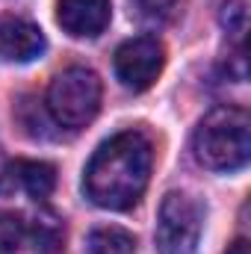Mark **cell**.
<instances>
[{"instance_id":"6","label":"cell","mask_w":251,"mask_h":254,"mask_svg":"<svg viewBox=\"0 0 251 254\" xmlns=\"http://www.w3.org/2000/svg\"><path fill=\"white\" fill-rule=\"evenodd\" d=\"M113 15L110 0H57V24L74 39H95Z\"/></svg>"},{"instance_id":"2","label":"cell","mask_w":251,"mask_h":254,"mask_svg":"<svg viewBox=\"0 0 251 254\" xmlns=\"http://www.w3.org/2000/svg\"><path fill=\"white\" fill-rule=\"evenodd\" d=\"M195 157L210 172H240L251 157V116L243 107L210 110L192 136Z\"/></svg>"},{"instance_id":"10","label":"cell","mask_w":251,"mask_h":254,"mask_svg":"<svg viewBox=\"0 0 251 254\" xmlns=\"http://www.w3.org/2000/svg\"><path fill=\"white\" fill-rule=\"evenodd\" d=\"M24 243V219L18 213L0 210V254H15Z\"/></svg>"},{"instance_id":"7","label":"cell","mask_w":251,"mask_h":254,"mask_svg":"<svg viewBox=\"0 0 251 254\" xmlns=\"http://www.w3.org/2000/svg\"><path fill=\"white\" fill-rule=\"evenodd\" d=\"M48 48L45 33L27 18H0V54L9 63H33Z\"/></svg>"},{"instance_id":"8","label":"cell","mask_w":251,"mask_h":254,"mask_svg":"<svg viewBox=\"0 0 251 254\" xmlns=\"http://www.w3.org/2000/svg\"><path fill=\"white\" fill-rule=\"evenodd\" d=\"M12 172H15V181L24 187V192L36 201L51 198V192L57 187V169L45 160H15Z\"/></svg>"},{"instance_id":"11","label":"cell","mask_w":251,"mask_h":254,"mask_svg":"<svg viewBox=\"0 0 251 254\" xmlns=\"http://www.w3.org/2000/svg\"><path fill=\"white\" fill-rule=\"evenodd\" d=\"M133 6H136V12H139L145 21H151V24H166V21H172V18L178 15L181 0H133Z\"/></svg>"},{"instance_id":"3","label":"cell","mask_w":251,"mask_h":254,"mask_svg":"<svg viewBox=\"0 0 251 254\" xmlns=\"http://www.w3.org/2000/svg\"><path fill=\"white\" fill-rule=\"evenodd\" d=\"M101 77L92 68L83 65H71L60 71L51 86H48V113L60 127L68 130H80L86 127L101 110Z\"/></svg>"},{"instance_id":"12","label":"cell","mask_w":251,"mask_h":254,"mask_svg":"<svg viewBox=\"0 0 251 254\" xmlns=\"http://www.w3.org/2000/svg\"><path fill=\"white\" fill-rule=\"evenodd\" d=\"M222 27L228 30V36H234L243 45V36H246V3L243 0L222 3Z\"/></svg>"},{"instance_id":"13","label":"cell","mask_w":251,"mask_h":254,"mask_svg":"<svg viewBox=\"0 0 251 254\" xmlns=\"http://www.w3.org/2000/svg\"><path fill=\"white\" fill-rule=\"evenodd\" d=\"M12 187H15V172H12V163L0 151V192H9Z\"/></svg>"},{"instance_id":"9","label":"cell","mask_w":251,"mask_h":254,"mask_svg":"<svg viewBox=\"0 0 251 254\" xmlns=\"http://www.w3.org/2000/svg\"><path fill=\"white\" fill-rule=\"evenodd\" d=\"M89 254H133L136 237L127 234L125 228H95L86 240Z\"/></svg>"},{"instance_id":"5","label":"cell","mask_w":251,"mask_h":254,"mask_svg":"<svg viewBox=\"0 0 251 254\" xmlns=\"http://www.w3.org/2000/svg\"><path fill=\"white\" fill-rule=\"evenodd\" d=\"M113 65H116V77L122 80L125 89L145 92L154 86V80L160 77V71L166 65V48L154 36H136V39H127L116 51Z\"/></svg>"},{"instance_id":"14","label":"cell","mask_w":251,"mask_h":254,"mask_svg":"<svg viewBox=\"0 0 251 254\" xmlns=\"http://www.w3.org/2000/svg\"><path fill=\"white\" fill-rule=\"evenodd\" d=\"M228 254H251V252H249V240H243V237H240V240H237V243L228 249Z\"/></svg>"},{"instance_id":"4","label":"cell","mask_w":251,"mask_h":254,"mask_svg":"<svg viewBox=\"0 0 251 254\" xmlns=\"http://www.w3.org/2000/svg\"><path fill=\"white\" fill-rule=\"evenodd\" d=\"M204 231V207L189 192H169L157 219V252L195 254Z\"/></svg>"},{"instance_id":"1","label":"cell","mask_w":251,"mask_h":254,"mask_svg":"<svg viewBox=\"0 0 251 254\" xmlns=\"http://www.w3.org/2000/svg\"><path fill=\"white\" fill-rule=\"evenodd\" d=\"M151 166L154 151L139 130L116 133L92 154L83 175V192L104 210H130L148 190Z\"/></svg>"}]
</instances>
